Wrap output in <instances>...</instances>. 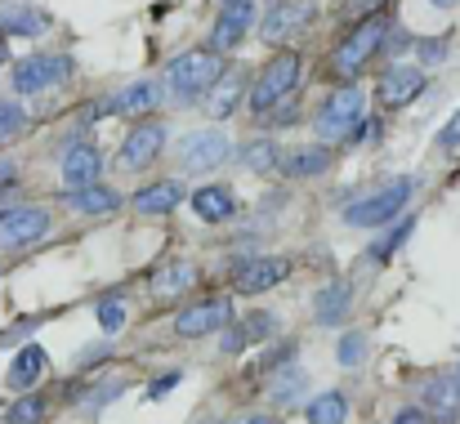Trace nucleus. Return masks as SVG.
I'll use <instances>...</instances> for the list:
<instances>
[{
  "mask_svg": "<svg viewBox=\"0 0 460 424\" xmlns=\"http://www.w3.org/2000/svg\"><path fill=\"white\" fill-rule=\"evenodd\" d=\"M228 424H278L273 416H260V411H251V416H237V420H228Z\"/></svg>",
  "mask_w": 460,
  "mask_h": 424,
  "instance_id": "42",
  "label": "nucleus"
},
{
  "mask_svg": "<svg viewBox=\"0 0 460 424\" xmlns=\"http://www.w3.org/2000/svg\"><path fill=\"white\" fill-rule=\"evenodd\" d=\"M447 58V40L434 36V40H420V63H443Z\"/></svg>",
  "mask_w": 460,
  "mask_h": 424,
  "instance_id": "37",
  "label": "nucleus"
},
{
  "mask_svg": "<svg viewBox=\"0 0 460 424\" xmlns=\"http://www.w3.org/2000/svg\"><path fill=\"white\" fill-rule=\"evenodd\" d=\"M287 273H291L287 260H278V255H255V260L237 264L233 286H237L242 295H264V290H273V286L287 282Z\"/></svg>",
  "mask_w": 460,
  "mask_h": 424,
  "instance_id": "14",
  "label": "nucleus"
},
{
  "mask_svg": "<svg viewBox=\"0 0 460 424\" xmlns=\"http://www.w3.org/2000/svg\"><path fill=\"white\" fill-rule=\"evenodd\" d=\"M313 18H317V0H273V4L260 13V27H255V31H260L269 45H282V40L300 36Z\"/></svg>",
  "mask_w": 460,
  "mask_h": 424,
  "instance_id": "9",
  "label": "nucleus"
},
{
  "mask_svg": "<svg viewBox=\"0 0 460 424\" xmlns=\"http://www.w3.org/2000/svg\"><path fill=\"white\" fill-rule=\"evenodd\" d=\"M362 112H367V99H362V85L349 81L340 90L326 94L322 112L313 117V130L322 143H335V139H353V130L362 126Z\"/></svg>",
  "mask_w": 460,
  "mask_h": 424,
  "instance_id": "5",
  "label": "nucleus"
},
{
  "mask_svg": "<svg viewBox=\"0 0 460 424\" xmlns=\"http://www.w3.org/2000/svg\"><path fill=\"white\" fill-rule=\"evenodd\" d=\"M9 63V45H4V36H0V67Z\"/></svg>",
  "mask_w": 460,
  "mask_h": 424,
  "instance_id": "44",
  "label": "nucleus"
},
{
  "mask_svg": "<svg viewBox=\"0 0 460 424\" xmlns=\"http://www.w3.org/2000/svg\"><path fill=\"white\" fill-rule=\"evenodd\" d=\"M260 4L255 0H224V9L210 22V49L215 54H233L237 45H246V36L260 27Z\"/></svg>",
  "mask_w": 460,
  "mask_h": 424,
  "instance_id": "8",
  "label": "nucleus"
},
{
  "mask_svg": "<svg viewBox=\"0 0 460 424\" xmlns=\"http://www.w3.org/2000/svg\"><path fill=\"white\" fill-rule=\"evenodd\" d=\"M438 147H460V108L452 112V121L438 130Z\"/></svg>",
  "mask_w": 460,
  "mask_h": 424,
  "instance_id": "38",
  "label": "nucleus"
},
{
  "mask_svg": "<svg viewBox=\"0 0 460 424\" xmlns=\"http://www.w3.org/2000/svg\"><path fill=\"white\" fill-rule=\"evenodd\" d=\"M63 201L76 210V215H112L121 206L117 188L108 183H85V188H63Z\"/></svg>",
  "mask_w": 460,
  "mask_h": 424,
  "instance_id": "23",
  "label": "nucleus"
},
{
  "mask_svg": "<svg viewBox=\"0 0 460 424\" xmlns=\"http://www.w3.org/2000/svg\"><path fill=\"white\" fill-rule=\"evenodd\" d=\"M165 152V126L161 121H144V126H135L126 143H121V170H130V174H139V170H148L156 156Z\"/></svg>",
  "mask_w": 460,
  "mask_h": 424,
  "instance_id": "11",
  "label": "nucleus"
},
{
  "mask_svg": "<svg viewBox=\"0 0 460 424\" xmlns=\"http://www.w3.org/2000/svg\"><path fill=\"white\" fill-rule=\"evenodd\" d=\"M425 416L429 420H443V424H452L456 420V411H460V389H456V380L452 375H434L429 384H425Z\"/></svg>",
  "mask_w": 460,
  "mask_h": 424,
  "instance_id": "24",
  "label": "nucleus"
},
{
  "mask_svg": "<svg viewBox=\"0 0 460 424\" xmlns=\"http://www.w3.org/2000/svg\"><path fill=\"white\" fill-rule=\"evenodd\" d=\"M349 304H353V290H349L344 282H331V286H322V290L313 295V317L331 326V322H340V317L349 313Z\"/></svg>",
  "mask_w": 460,
  "mask_h": 424,
  "instance_id": "27",
  "label": "nucleus"
},
{
  "mask_svg": "<svg viewBox=\"0 0 460 424\" xmlns=\"http://www.w3.org/2000/svg\"><path fill=\"white\" fill-rule=\"evenodd\" d=\"M237 161H242L246 170H260V174H264V170H278V147H273L269 139H255V143H246V147H242V156H237Z\"/></svg>",
  "mask_w": 460,
  "mask_h": 424,
  "instance_id": "30",
  "label": "nucleus"
},
{
  "mask_svg": "<svg viewBox=\"0 0 460 424\" xmlns=\"http://www.w3.org/2000/svg\"><path fill=\"white\" fill-rule=\"evenodd\" d=\"M49 210L45 206H9L0 210V246L4 251H22L31 242H40L49 233Z\"/></svg>",
  "mask_w": 460,
  "mask_h": 424,
  "instance_id": "10",
  "label": "nucleus"
},
{
  "mask_svg": "<svg viewBox=\"0 0 460 424\" xmlns=\"http://www.w3.org/2000/svg\"><path fill=\"white\" fill-rule=\"evenodd\" d=\"M287 375H278L273 380V402H296L300 393H305V371L300 367H282Z\"/></svg>",
  "mask_w": 460,
  "mask_h": 424,
  "instance_id": "33",
  "label": "nucleus"
},
{
  "mask_svg": "<svg viewBox=\"0 0 460 424\" xmlns=\"http://www.w3.org/2000/svg\"><path fill=\"white\" fill-rule=\"evenodd\" d=\"M192 210H197V219H206V224H224V219L237 215V197H233L228 183H206V188L192 192Z\"/></svg>",
  "mask_w": 460,
  "mask_h": 424,
  "instance_id": "21",
  "label": "nucleus"
},
{
  "mask_svg": "<svg viewBox=\"0 0 460 424\" xmlns=\"http://www.w3.org/2000/svg\"><path fill=\"white\" fill-rule=\"evenodd\" d=\"M394 424H429V416H425V407H402Z\"/></svg>",
  "mask_w": 460,
  "mask_h": 424,
  "instance_id": "40",
  "label": "nucleus"
},
{
  "mask_svg": "<svg viewBox=\"0 0 460 424\" xmlns=\"http://www.w3.org/2000/svg\"><path fill=\"white\" fill-rule=\"evenodd\" d=\"M411 197H416V179H411V174H398V179H389L385 188H376L371 197L353 201V206L344 210V224H349V228H380V224H394Z\"/></svg>",
  "mask_w": 460,
  "mask_h": 424,
  "instance_id": "4",
  "label": "nucleus"
},
{
  "mask_svg": "<svg viewBox=\"0 0 460 424\" xmlns=\"http://www.w3.org/2000/svg\"><path fill=\"white\" fill-rule=\"evenodd\" d=\"M67 76H72V58H67V54H27V58H18V63L9 67V85H13L18 99L45 94V90L63 85Z\"/></svg>",
  "mask_w": 460,
  "mask_h": 424,
  "instance_id": "7",
  "label": "nucleus"
},
{
  "mask_svg": "<svg viewBox=\"0 0 460 424\" xmlns=\"http://www.w3.org/2000/svg\"><path fill=\"white\" fill-rule=\"evenodd\" d=\"M246 99V72L242 67H224L219 72V81L206 90V117H215V121H228L233 112H237V103Z\"/></svg>",
  "mask_w": 460,
  "mask_h": 424,
  "instance_id": "18",
  "label": "nucleus"
},
{
  "mask_svg": "<svg viewBox=\"0 0 460 424\" xmlns=\"http://www.w3.org/2000/svg\"><path fill=\"white\" fill-rule=\"evenodd\" d=\"M49 371V353L40 349V344H27V349H18V358H13V367H9V389H18V393H27L40 375Z\"/></svg>",
  "mask_w": 460,
  "mask_h": 424,
  "instance_id": "25",
  "label": "nucleus"
},
{
  "mask_svg": "<svg viewBox=\"0 0 460 424\" xmlns=\"http://www.w3.org/2000/svg\"><path fill=\"white\" fill-rule=\"evenodd\" d=\"M121 326H126V304H121V299L99 304V331H103V335H117Z\"/></svg>",
  "mask_w": 460,
  "mask_h": 424,
  "instance_id": "35",
  "label": "nucleus"
},
{
  "mask_svg": "<svg viewBox=\"0 0 460 424\" xmlns=\"http://www.w3.org/2000/svg\"><path fill=\"white\" fill-rule=\"evenodd\" d=\"M273 331H278V317L260 308V313H246V317L228 322V326L219 331V349H224V353H246V349L264 344Z\"/></svg>",
  "mask_w": 460,
  "mask_h": 424,
  "instance_id": "13",
  "label": "nucleus"
},
{
  "mask_svg": "<svg viewBox=\"0 0 460 424\" xmlns=\"http://www.w3.org/2000/svg\"><path fill=\"white\" fill-rule=\"evenodd\" d=\"M344 416H349V398L340 389H326V393H317V398L305 402L308 424H344Z\"/></svg>",
  "mask_w": 460,
  "mask_h": 424,
  "instance_id": "28",
  "label": "nucleus"
},
{
  "mask_svg": "<svg viewBox=\"0 0 460 424\" xmlns=\"http://www.w3.org/2000/svg\"><path fill=\"white\" fill-rule=\"evenodd\" d=\"M420 90H425V67H416V63H394L380 76V103L385 108H407Z\"/></svg>",
  "mask_w": 460,
  "mask_h": 424,
  "instance_id": "16",
  "label": "nucleus"
},
{
  "mask_svg": "<svg viewBox=\"0 0 460 424\" xmlns=\"http://www.w3.org/2000/svg\"><path fill=\"white\" fill-rule=\"evenodd\" d=\"M411 228H416V219H411V215H407V219H398V228H394V233H385V237L371 246V260H376V264H385V260H389L407 237H411Z\"/></svg>",
  "mask_w": 460,
  "mask_h": 424,
  "instance_id": "31",
  "label": "nucleus"
},
{
  "mask_svg": "<svg viewBox=\"0 0 460 424\" xmlns=\"http://www.w3.org/2000/svg\"><path fill=\"white\" fill-rule=\"evenodd\" d=\"M452 380H456V389H460V367H456V371H452Z\"/></svg>",
  "mask_w": 460,
  "mask_h": 424,
  "instance_id": "45",
  "label": "nucleus"
},
{
  "mask_svg": "<svg viewBox=\"0 0 460 424\" xmlns=\"http://www.w3.org/2000/svg\"><path fill=\"white\" fill-rule=\"evenodd\" d=\"M58 174H63V188H85V183H99L103 174V152L94 143H72L58 161Z\"/></svg>",
  "mask_w": 460,
  "mask_h": 424,
  "instance_id": "17",
  "label": "nucleus"
},
{
  "mask_svg": "<svg viewBox=\"0 0 460 424\" xmlns=\"http://www.w3.org/2000/svg\"><path fill=\"white\" fill-rule=\"evenodd\" d=\"M434 9H460V0H429Z\"/></svg>",
  "mask_w": 460,
  "mask_h": 424,
  "instance_id": "43",
  "label": "nucleus"
},
{
  "mask_svg": "<svg viewBox=\"0 0 460 424\" xmlns=\"http://www.w3.org/2000/svg\"><path fill=\"white\" fill-rule=\"evenodd\" d=\"M380 9H389V0H344V13L349 18H371Z\"/></svg>",
  "mask_w": 460,
  "mask_h": 424,
  "instance_id": "36",
  "label": "nucleus"
},
{
  "mask_svg": "<svg viewBox=\"0 0 460 424\" xmlns=\"http://www.w3.org/2000/svg\"><path fill=\"white\" fill-rule=\"evenodd\" d=\"M331 161H335V152H331V143H322V139L278 152V170L287 179H317L322 170H331Z\"/></svg>",
  "mask_w": 460,
  "mask_h": 424,
  "instance_id": "15",
  "label": "nucleus"
},
{
  "mask_svg": "<svg viewBox=\"0 0 460 424\" xmlns=\"http://www.w3.org/2000/svg\"><path fill=\"white\" fill-rule=\"evenodd\" d=\"M156 103H161V85L156 81H130L112 99H103V112H112V117H148Z\"/></svg>",
  "mask_w": 460,
  "mask_h": 424,
  "instance_id": "19",
  "label": "nucleus"
},
{
  "mask_svg": "<svg viewBox=\"0 0 460 424\" xmlns=\"http://www.w3.org/2000/svg\"><path fill=\"white\" fill-rule=\"evenodd\" d=\"M228 299L224 295H215V299H201V304H192V308H183L179 317H174V335H183V340H201V335H210V331H224L228 326Z\"/></svg>",
  "mask_w": 460,
  "mask_h": 424,
  "instance_id": "12",
  "label": "nucleus"
},
{
  "mask_svg": "<svg viewBox=\"0 0 460 424\" xmlns=\"http://www.w3.org/2000/svg\"><path fill=\"white\" fill-rule=\"evenodd\" d=\"M13 179H18V165H13L9 156H0V192H4V188H13Z\"/></svg>",
  "mask_w": 460,
  "mask_h": 424,
  "instance_id": "41",
  "label": "nucleus"
},
{
  "mask_svg": "<svg viewBox=\"0 0 460 424\" xmlns=\"http://www.w3.org/2000/svg\"><path fill=\"white\" fill-rule=\"evenodd\" d=\"M233 156V143L224 130H210V126H201V130H188V135H179L174 139V161H179V170L183 174H210L215 165H224Z\"/></svg>",
  "mask_w": 460,
  "mask_h": 424,
  "instance_id": "6",
  "label": "nucleus"
},
{
  "mask_svg": "<svg viewBox=\"0 0 460 424\" xmlns=\"http://www.w3.org/2000/svg\"><path fill=\"white\" fill-rule=\"evenodd\" d=\"M219 72H224V54H215V49H183V54H174L165 63V90H170V99L188 103V99H201L219 81Z\"/></svg>",
  "mask_w": 460,
  "mask_h": 424,
  "instance_id": "1",
  "label": "nucleus"
},
{
  "mask_svg": "<svg viewBox=\"0 0 460 424\" xmlns=\"http://www.w3.org/2000/svg\"><path fill=\"white\" fill-rule=\"evenodd\" d=\"M183 380V371H170V375H161V380H153V389H148V398H161V393H170L174 384Z\"/></svg>",
  "mask_w": 460,
  "mask_h": 424,
  "instance_id": "39",
  "label": "nucleus"
},
{
  "mask_svg": "<svg viewBox=\"0 0 460 424\" xmlns=\"http://www.w3.org/2000/svg\"><path fill=\"white\" fill-rule=\"evenodd\" d=\"M22 130H27V108L18 99H0V147L13 143Z\"/></svg>",
  "mask_w": 460,
  "mask_h": 424,
  "instance_id": "29",
  "label": "nucleus"
},
{
  "mask_svg": "<svg viewBox=\"0 0 460 424\" xmlns=\"http://www.w3.org/2000/svg\"><path fill=\"white\" fill-rule=\"evenodd\" d=\"M40 420H45V398H36V393L18 398V402L4 411V424H40Z\"/></svg>",
  "mask_w": 460,
  "mask_h": 424,
  "instance_id": "32",
  "label": "nucleus"
},
{
  "mask_svg": "<svg viewBox=\"0 0 460 424\" xmlns=\"http://www.w3.org/2000/svg\"><path fill=\"white\" fill-rule=\"evenodd\" d=\"M192 282H197V269H192L188 260H165L153 273V295L156 299H174V295H183Z\"/></svg>",
  "mask_w": 460,
  "mask_h": 424,
  "instance_id": "26",
  "label": "nucleus"
},
{
  "mask_svg": "<svg viewBox=\"0 0 460 424\" xmlns=\"http://www.w3.org/2000/svg\"><path fill=\"white\" fill-rule=\"evenodd\" d=\"M385 40H389V13L380 9V13H371V18H358L353 22V31L335 45V72L340 76H358L380 49H385Z\"/></svg>",
  "mask_w": 460,
  "mask_h": 424,
  "instance_id": "3",
  "label": "nucleus"
},
{
  "mask_svg": "<svg viewBox=\"0 0 460 424\" xmlns=\"http://www.w3.org/2000/svg\"><path fill=\"white\" fill-rule=\"evenodd\" d=\"M362 353H367V340H362V331H344L340 335V349H335V358H340V367H358L362 362Z\"/></svg>",
  "mask_w": 460,
  "mask_h": 424,
  "instance_id": "34",
  "label": "nucleus"
},
{
  "mask_svg": "<svg viewBox=\"0 0 460 424\" xmlns=\"http://www.w3.org/2000/svg\"><path fill=\"white\" fill-rule=\"evenodd\" d=\"M0 31L4 36H40V31H49V13L40 4L0 0Z\"/></svg>",
  "mask_w": 460,
  "mask_h": 424,
  "instance_id": "20",
  "label": "nucleus"
},
{
  "mask_svg": "<svg viewBox=\"0 0 460 424\" xmlns=\"http://www.w3.org/2000/svg\"><path fill=\"white\" fill-rule=\"evenodd\" d=\"M296 85H300V54H296V49L273 54V58L260 67L255 85H251V112H255V117L278 112V108H282V99H291V94H296Z\"/></svg>",
  "mask_w": 460,
  "mask_h": 424,
  "instance_id": "2",
  "label": "nucleus"
},
{
  "mask_svg": "<svg viewBox=\"0 0 460 424\" xmlns=\"http://www.w3.org/2000/svg\"><path fill=\"white\" fill-rule=\"evenodd\" d=\"M179 206H183V183L179 179H156V183L135 192V210L139 215H174Z\"/></svg>",
  "mask_w": 460,
  "mask_h": 424,
  "instance_id": "22",
  "label": "nucleus"
}]
</instances>
